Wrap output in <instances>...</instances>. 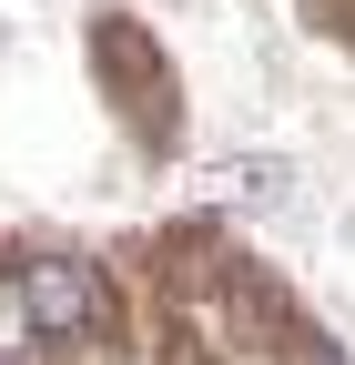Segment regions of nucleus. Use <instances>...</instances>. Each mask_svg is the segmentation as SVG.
Here are the masks:
<instances>
[{"instance_id":"f257e3e1","label":"nucleus","mask_w":355,"mask_h":365,"mask_svg":"<svg viewBox=\"0 0 355 365\" xmlns=\"http://www.w3.org/2000/svg\"><path fill=\"white\" fill-rule=\"evenodd\" d=\"M21 314H31V335H51V345H71V335H92V325H112V294H102V274H92V264H71V254H51V264H31V274H21Z\"/></svg>"},{"instance_id":"f03ea898","label":"nucleus","mask_w":355,"mask_h":365,"mask_svg":"<svg viewBox=\"0 0 355 365\" xmlns=\"http://www.w3.org/2000/svg\"><path fill=\"white\" fill-rule=\"evenodd\" d=\"M304 365H345V355H335V345H315V355H304Z\"/></svg>"}]
</instances>
